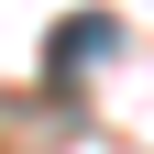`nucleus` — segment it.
I'll use <instances>...</instances> for the list:
<instances>
[{
	"label": "nucleus",
	"instance_id": "1",
	"mask_svg": "<svg viewBox=\"0 0 154 154\" xmlns=\"http://www.w3.org/2000/svg\"><path fill=\"white\" fill-rule=\"evenodd\" d=\"M55 55H66V66H88V55H110V22H99V11H77V22H66V44H55Z\"/></svg>",
	"mask_w": 154,
	"mask_h": 154
}]
</instances>
